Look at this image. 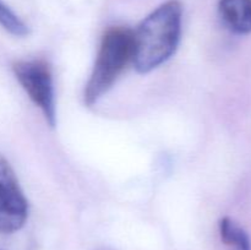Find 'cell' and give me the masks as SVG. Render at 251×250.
I'll return each mask as SVG.
<instances>
[{
  "label": "cell",
  "instance_id": "cell-6",
  "mask_svg": "<svg viewBox=\"0 0 251 250\" xmlns=\"http://www.w3.org/2000/svg\"><path fill=\"white\" fill-rule=\"evenodd\" d=\"M221 240L230 250H251L248 233L229 217H223L218 225Z\"/></svg>",
  "mask_w": 251,
  "mask_h": 250
},
{
  "label": "cell",
  "instance_id": "cell-5",
  "mask_svg": "<svg viewBox=\"0 0 251 250\" xmlns=\"http://www.w3.org/2000/svg\"><path fill=\"white\" fill-rule=\"evenodd\" d=\"M218 11L230 31L238 34L251 32V0H220Z\"/></svg>",
  "mask_w": 251,
  "mask_h": 250
},
{
  "label": "cell",
  "instance_id": "cell-2",
  "mask_svg": "<svg viewBox=\"0 0 251 250\" xmlns=\"http://www.w3.org/2000/svg\"><path fill=\"white\" fill-rule=\"evenodd\" d=\"M134 54V31L124 26L108 28L100 39L92 73L83 91L86 107L95 105L112 88Z\"/></svg>",
  "mask_w": 251,
  "mask_h": 250
},
{
  "label": "cell",
  "instance_id": "cell-7",
  "mask_svg": "<svg viewBox=\"0 0 251 250\" xmlns=\"http://www.w3.org/2000/svg\"><path fill=\"white\" fill-rule=\"evenodd\" d=\"M0 26L15 37H26L29 28L2 0H0Z\"/></svg>",
  "mask_w": 251,
  "mask_h": 250
},
{
  "label": "cell",
  "instance_id": "cell-4",
  "mask_svg": "<svg viewBox=\"0 0 251 250\" xmlns=\"http://www.w3.org/2000/svg\"><path fill=\"white\" fill-rule=\"evenodd\" d=\"M28 218V201L7 159L0 154V234L21 229Z\"/></svg>",
  "mask_w": 251,
  "mask_h": 250
},
{
  "label": "cell",
  "instance_id": "cell-3",
  "mask_svg": "<svg viewBox=\"0 0 251 250\" xmlns=\"http://www.w3.org/2000/svg\"><path fill=\"white\" fill-rule=\"evenodd\" d=\"M12 71L29 100L43 113L49 126L55 127V91L53 74L48 61L43 59L17 60L12 64Z\"/></svg>",
  "mask_w": 251,
  "mask_h": 250
},
{
  "label": "cell",
  "instance_id": "cell-1",
  "mask_svg": "<svg viewBox=\"0 0 251 250\" xmlns=\"http://www.w3.org/2000/svg\"><path fill=\"white\" fill-rule=\"evenodd\" d=\"M183 5L168 0L159 5L134 31L132 63L139 74H149L176 54L181 36Z\"/></svg>",
  "mask_w": 251,
  "mask_h": 250
}]
</instances>
